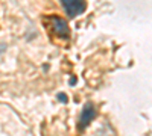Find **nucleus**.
I'll return each instance as SVG.
<instances>
[{"label":"nucleus","instance_id":"obj_1","mask_svg":"<svg viewBox=\"0 0 152 136\" xmlns=\"http://www.w3.org/2000/svg\"><path fill=\"white\" fill-rule=\"evenodd\" d=\"M61 5L64 8L67 17H70V18H75V17L84 14L87 9L85 0H61Z\"/></svg>","mask_w":152,"mask_h":136},{"label":"nucleus","instance_id":"obj_2","mask_svg":"<svg viewBox=\"0 0 152 136\" xmlns=\"http://www.w3.org/2000/svg\"><path fill=\"white\" fill-rule=\"evenodd\" d=\"M94 117H96V107H94V104L90 103V101L85 103L82 110H81V115H79V122H78L79 132L85 130L88 126H90L91 121L94 119Z\"/></svg>","mask_w":152,"mask_h":136},{"label":"nucleus","instance_id":"obj_3","mask_svg":"<svg viewBox=\"0 0 152 136\" xmlns=\"http://www.w3.org/2000/svg\"><path fill=\"white\" fill-rule=\"evenodd\" d=\"M50 21H52V27H53V32L56 36L62 40H69L70 36V29H69V24L64 18H61L58 15L55 17H50Z\"/></svg>","mask_w":152,"mask_h":136},{"label":"nucleus","instance_id":"obj_4","mask_svg":"<svg viewBox=\"0 0 152 136\" xmlns=\"http://www.w3.org/2000/svg\"><path fill=\"white\" fill-rule=\"evenodd\" d=\"M58 100H59L61 103H67V95L62 94V92H59V94H58Z\"/></svg>","mask_w":152,"mask_h":136},{"label":"nucleus","instance_id":"obj_5","mask_svg":"<svg viewBox=\"0 0 152 136\" xmlns=\"http://www.w3.org/2000/svg\"><path fill=\"white\" fill-rule=\"evenodd\" d=\"M70 85H76V79H75V77L70 79Z\"/></svg>","mask_w":152,"mask_h":136}]
</instances>
